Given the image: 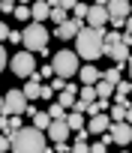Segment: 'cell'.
Here are the masks:
<instances>
[{
  "instance_id": "18",
  "label": "cell",
  "mask_w": 132,
  "mask_h": 153,
  "mask_svg": "<svg viewBox=\"0 0 132 153\" xmlns=\"http://www.w3.org/2000/svg\"><path fill=\"white\" fill-rule=\"evenodd\" d=\"M111 108V99H96V102H90L87 105V117H96V114H105Z\"/></svg>"
},
{
  "instance_id": "28",
  "label": "cell",
  "mask_w": 132,
  "mask_h": 153,
  "mask_svg": "<svg viewBox=\"0 0 132 153\" xmlns=\"http://www.w3.org/2000/svg\"><path fill=\"white\" fill-rule=\"evenodd\" d=\"M18 21H30V6H24V3H18L15 6V12H12Z\"/></svg>"
},
{
  "instance_id": "46",
  "label": "cell",
  "mask_w": 132,
  "mask_h": 153,
  "mask_svg": "<svg viewBox=\"0 0 132 153\" xmlns=\"http://www.w3.org/2000/svg\"><path fill=\"white\" fill-rule=\"evenodd\" d=\"M3 9H6V3H3V0H0V12H3Z\"/></svg>"
},
{
  "instance_id": "25",
  "label": "cell",
  "mask_w": 132,
  "mask_h": 153,
  "mask_svg": "<svg viewBox=\"0 0 132 153\" xmlns=\"http://www.w3.org/2000/svg\"><path fill=\"white\" fill-rule=\"evenodd\" d=\"M51 21H54V27H60V24L69 21V15H66V9H63V6H54V9H51Z\"/></svg>"
},
{
  "instance_id": "38",
  "label": "cell",
  "mask_w": 132,
  "mask_h": 153,
  "mask_svg": "<svg viewBox=\"0 0 132 153\" xmlns=\"http://www.w3.org/2000/svg\"><path fill=\"white\" fill-rule=\"evenodd\" d=\"M105 147H108V144H102V141H96V144H90V153H108Z\"/></svg>"
},
{
  "instance_id": "26",
  "label": "cell",
  "mask_w": 132,
  "mask_h": 153,
  "mask_svg": "<svg viewBox=\"0 0 132 153\" xmlns=\"http://www.w3.org/2000/svg\"><path fill=\"white\" fill-rule=\"evenodd\" d=\"M48 114H51V120H66V108L60 102H51L48 105Z\"/></svg>"
},
{
  "instance_id": "20",
  "label": "cell",
  "mask_w": 132,
  "mask_h": 153,
  "mask_svg": "<svg viewBox=\"0 0 132 153\" xmlns=\"http://www.w3.org/2000/svg\"><path fill=\"white\" fill-rule=\"evenodd\" d=\"M96 96L99 99H114V84H108L105 78H99L96 81Z\"/></svg>"
},
{
  "instance_id": "42",
  "label": "cell",
  "mask_w": 132,
  "mask_h": 153,
  "mask_svg": "<svg viewBox=\"0 0 132 153\" xmlns=\"http://www.w3.org/2000/svg\"><path fill=\"white\" fill-rule=\"evenodd\" d=\"M45 3H48V6L54 9V6H60V0H45Z\"/></svg>"
},
{
  "instance_id": "37",
  "label": "cell",
  "mask_w": 132,
  "mask_h": 153,
  "mask_svg": "<svg viewBox=\"0 0 132 153\" xmlns=\"http://www.w3.org/2000/svg\"><path fill=\"white\" fill-rule=\"evenodd\" d=\"M108 24H111V27H114V30H123V27H126V18H111V21H108Z\"/></svg>"
},
{
  "instance_id": "12",
  "label": "cell",
  "mask_w": 132,
  "mask_h": 153,
  "mask_svg": "<svg viewBox=\"0 0 132 153\" xmlns=\"http://www.w3.org/2000/svg\"><path fill=\"white\" fill-rule=\"evenodd\" d=\"M108 15L111 18H129L132 15V0H108Z\"/></svg>"
},
{
  "instance_id": "19",
  "label": "cell",
  "mask_w": 132,
  "mask_h": 153,
  "mask_svg": "<svg viewBox=\"0 0 132 153\" xmlns=\"http://www.w3.org/2000/svg\"><path fill=\"white\" fill-rule=\"evenodd\" d=\"M66 123H69V129H72V132H78V129H84V126H87V120H84V114H81V111L66 114Z\"/></svg>"
},
{
  "instance_id": "49",
  "label": "cell",
  "mask_w": 132,
  "mask_h": 153,
  "mask_svg": "<svg viewBox=\"0 0 132 153\" xmlns=\"http://www.w3.org/2000/svg\"><path fill=\"white\" fill-rule=\"evenodd\" d=\"M129 96H132V93H129Z\"/></svg>"
},
{
  "instance_id": "10",
  "label": "cell",
  "mask_w": 132,
  "mask_h": 153,
  "mask_svg": "<svg viewBox=\"0 0 132 153\" xmlns=\"http://www.w3.org/2000/svg\"><path fill=\"white\" fill-rule=\"evenodd\" d=\"M111 117H108V111L105 114H96V117H87V129H90V135H102V132H108L111 129Z\"/></svg>"
},
{
  "instance_id": "9",
  "label": "cell",
  "mask_w": 132,
  "mask_h": 153,
  "mask_svg": "<svg viewBox=\"0 0 132 153\" xmlns=\"http://www.w3.org/2000/svg\"><path fill=\"white\" fill-rule=\"evenodd\" d=\"M84 27H87L84 21H75V18H69V21H66V24H60V27L54 30V36L66 42V39H75V36H78V33H81Z\"/></svg>"
},
{
  "instance_id": "13",
  "label": "cell",
  "mask_w": 132,
  "mask_h": 153,
  "mask_svg": "<svg viewBox=\"0 0 132 153\" xmlns=\"http://www.w3.org/2000/svg\"><path fill=\"white\" fill-rule=\"evenodd\" d=\"M72 135V129H69V123H66V120H54L51 126H48V138L57 144V141H66V138H69Z\"/></svg>"
},
{
  "instance_id": "2",
  "label": "cell",
  "mask_w": 132,
  "mask_h": 153,
  "mask_svg": "<svg viewBox=\"0 0 132 153\" xmlns=\"http://www.w3.org/2000/svg\"><path fill=\"white\" fill-rule=\"evenodd\" d=\"M102 42H105V30L84 27V30L75 36V51H78V57H84L87 63H93L96 57H105V54H102Z\"/></svg>"
},
{
  "instance_id": "35",
  "label": "cell",
  "mask_w": 132,
  "mask_h": 153,
  "mask_svg": "<svg viewBox=\"0 0 132 153\" xmlns=\"http://www.w3.org/2000/svg\"><path fill=\"white\" fill-rule=\"evenodd\" d=\"M9 27H6V21H0V42H9Z\"/></svg>"
},
{
  "instance_id": "21",
  "label": "cell",
  "mask_w": 132,
  "mask_h": 153,
  "mask_svg": "<svg viewBox=\"0 0 132 153\" xmlns=\"http://www.w3.org/2000/svg\"><path fill=\"white\" fill-rule=\"evenodd\" d=\"M126 111H129V105H120V102H111V108H108V117H111L114 123H120V120H126Z\"/></svg>"
},
{
  "instance_id": "22",
  "label": "cell",
  "mask_w": 132,
  "mask_h": 153,
  "mask_svg": "<svg viewBox=\"0 0 132 153\" xmlns=\"http://www.w3.org/2000/svg\"><path fill=\"white\" fill-rule=\"evenodd\" d=\"M78 99H81V102H87V105H90V102H96V99H99V96H96V84H81Z\"/></svg>"
},
{
  "instance_id": "32",
  "label": "cell",
  "mask_w": 132,
  "mask_h": 153,
  "mask_svg": "<svg viewBox=\"0 0 132 153\" xmlns=\"http://www.w3.org/2000/svg\"><path fill=\"white\" fill-rule=\"evenodd\" d=\"M72 153H90V144L87 141H75L72 144Z\"/></svg>"
},
{
  "instance_id": "30",
  "label": "cell",
  "mask_w": 132,
  "mask_h": 153,
  "mask_svg": "<svg viewBox=\"0 0 132 153\" xmlns=\"http://www.w3.org/2000/svg\"><path fill=\"white\" fill-rule=\"evenodd\" d=\"M3 150H12V135H0V153H3Z\"/></svg>"
},
{
  "instance_id": "23",
  "label": "cell",
  "mask_w": 132,
  "mask_h": 153,
  "mask_svg": "<svg viewBox=\"0 0 132 153\" xmlns=\"http://www.w3.org/2000/svg\"><path fill=\"white\" fill-rule=\"evenodd\" d=\"M54 120H51V114L48 111H36V117H33V126L36 129H42V132H48V126H51Z\"/></svg>"
},
{
  "instance_id": "27",
  "label": "cell",
  "mask_w": 132,
  "mask_h": 153,
  "mask_svg": "<svg viewBox=\"0 0 132 153\" xmlns=\"http://www.w3.org/2000/svg\"><path fill=\"white\" fill-rule=\"evenodd\" d=\"M87 12H90V6H87V3H78V6L72 9V18H75V21H84V24H87Z\"/></svg>"
},
{
  "instance_id": "39",
  "label": "cell",
  "mask_w": 132,
  "mask_h": 153,
  "mask_svg": "<svg viewBox=\"0 0 132 153\" xmlns=\"http://www.w3.org/2000/svg\"><path fill=\"white\" fill-rule=\"evenodd\" d=\"M6 69V48H3V42H0V72Z\"/></svg>"
},
{
  "instance_id": "45",
  "label": "cell",
  "mask_w": 132,
  "mask_h": 153,
  "mask_svg": "<svg viewBox=\"0 0 132 153\" xmlns=\"http://www.w3.org/2000/svg\"><path fill=\"white\" fill-rule=\"evenodd\" d=\"M3 105H6V99H3V96H0V111H3Z\"/></svg>"
},
{
  "instance_id": "43",
  "label": "cell",
  "mask_w": 132,
  "mask_h": 153,
  "mask_svg": "<svg viewBox=\"0 0 132 153\" xmlns=\"http://www.w3.org/2000/svg\"><path fill=\"white\" fill-rule=\"evenodd\" d=\"M93 6H108V0H93Z\"/></svg>"
},
{
  "instance_id": "16",
  "label": "cell",
  "mask_w": 132,
  "mask_h": 153,
  "mask_svg": "<svg viewBox=\"0 0 132 153\" xmlns=\"http://www.w3.org/2000/svg\"><path fill=\"white\" fill-rule=\"evenodd\" d=\"M99 78H102V72H99L93 63H87V66L78 69V81H81V84H96Z\"/></svg>"
},
{
  "instance_id": "34",
  "label": "cell",
  "mask_w": 132,
  "mask_h": 153,
  "mask_svg": "<svg viewBox=\"0 0 132 153\" xmlns=\"http://www.w3.org/2000/svg\"><path fill=\"white\" fill-rule=\"evenodd\" d=\"M9 42H12V45H21V42H24V33H21V30H12V33H9Z\"/></svg>"
},
{
  "instance_id": "1",
  "label": "cell",
  "mask_w": 132,
  "mask_h": 153,
  "mask_svg": "<svg viewBox=\"0 0 132 153\" xmlns=\"http://www.w3.org/2000/svg\"><path fill=\"white\" fill-rule=\"evenodd\" d=\"M12 153H51V150H48V141H45V132L42 129L21 126L12 135Z\"/></svg>"
},
{
  "instance_id": "40",
  "label": "cell",
  "mask_w": 132,
  "mask_h": 153,
  "mask_svg": "<svg viewBox=\"0 0 132 153\" xmlns=\"http://www.w3.org/2000/svg\"><path fill=\"white\" fill-rule=\"evenodd\" d=\"M126 123L132 126V105H129V111H126Z\"/></svg>"
},
{
  "instance_id": "4",
  "label": "cell",
  "mask_w": 132,
  "mask_h": 153,
  "mask_svg": "<svg viewBox=\"0 0 132 153\" xmlns=\"http://www.w3.org/2000/svg\"><path fill=\"white\" fill-rule=\"evenodd\" d=\"M21 33H24V42H21V45H24L27 51H42V48L48 45V30H45V24H39V21H30Z\"/></svg>"
},
{
  "instance_id": "24",
  "label": "cell",
  "mask_w": 132,
  "mask_h": 153,
  "mask_svg": "<svg viewBox=\"0 0 132 153\" xmlns=\"http://www.w3.org/2000/svg\"><path fill=\"white\" fill-rule=\"evenodd\" d=\"M102 78H105L108 84H114V87H117V84L123 81V78H120V66H111V69H105V72H102Z\"/></svg>"
},
{
  "instance_id": "41",
  "label": "cell",
  "mask_w": 132,
  "mask_h": 153,
  "mask_svg": "<svg viewBox=\"0 0 132 153\" xmlns=\"http://www.w3.org/2000/svg\"><path fill=\"white\" fill-rule=\"evenodd\" d=\"M126 33H132V15L126 18Z\"/></svg>"
},
{
  "instance_id": "31",
  "label": "cell",
  "mask_w": 132,
  "mask_h": 153,
  "mask_svg": "<svg viewBox=\"0 0 132 153\" xmlns=\"http://www.w3.org/2000/svg\"><path fill=\"white\" fill-rule=\"evenodd\" d=\"M39 99H45V102H48V99H54V87H51V84H42V93H39Z\"/></svg>"
},
{
  "instance_id": "47",
  "label": "cell",
  "mask_w": 132,
  "mask_h": 153,
  "mask_svg": "<svg viewBox=\"0 0 132 153\" xmlns=\"http://www.w3.org/2000/svg\"><path fill=\"white\" fill-rule=\"evenodd\" d=\"M18 3H24V6H27V3H33V0H18Z\"/></svg>"
},
{
  "instance_id": "7",
  "label": "cell",
  "mask_w": 132,
  "mask_h": 153,
  "mask_svg": "<svg viewBox=\"0 0 132 153\" xmlns=\"http://www.w3.org/2000/svg\"><path fill=\"white\" fill-rule=\"evenodd\" d=\"M111 21L108 15V6H90L87 12V27H96V30H105V24Z\"/></svg>"
},
{
  "instance_id": "33",
  "label": "cell",
  "mask_w": 132,
  "mask_h": 153,
  "mask_svg": "<svg viewBox=\"0 0 132 153\" xmlns=\"http://www.w3.org/2000/svg\"><path fill=\"white\" fill-rule=\"evenodd\" d=\"M42 78H54V66H51V63L39 69V81H42Z\"/></svg>"
},
{
  "instance_id": "29",
  "label": "cell",
  "mask_w": 132,
  "mask_h": 153,
  "mask_svg": "<svg viewBox=\"0 0 132 153\" xmlns=\"http://www.w3.org/2000/svg\"><path fill=\"white\" fill-rule=\"evenodd\" d=\"M66 84H69V81H66V78H60V75H54V78H51V87L60 93V90H66Z\"/></svg>"
},
{
  "instance_id": "44",
  "label": "cell",
  "mask_w": 132,
  "mask_h": 153,
  "mask_svg": "<svg viewBox=\"0 0 132 153\" xmlns=\"http://www.w3.org/2000/svg\"><path fill=\"white\" fill-rule=\"evenodd\" d=\"M126 69H129V75H132V57H129V60H126Z\"/></svg>"
},
{
  "instance_id": "48",
  "label": "cell",
  "mask_w": 132,
  "mask_h": 153,
  "mask_svg": "<svg viewBox=\"0 0 132 153\" xmlns=\"http://www.w3.org/2000/svg\"><path fill=\"white\" fill-rule=\"evenodd\" d=\"M123 153H129V150H126V147H123Z\"/></svg>"
},
{
  "instance_id": "3",
  "label": "cell",
  "mask_w": 132,
  "mask_h": 153,
  "mask_svg": "<svg viewBox=\"0 0 132 153\" xmlns=\"http://www.w3.org/2000/svg\"><path fill=\"white\" fill-rule=\"evenodd\" d=\"M51 66H54V75H60V78H72V75H78V51H57L54 54V60H51Z\"/></svg>"
},
{
  "instance_id": "8",
  "label": "cell",
  "mask_w": 132,
  "mask_h": 153,
  "mask_svg": "<svg viewBox=\"0 0 132 153\" xmlns=\"http://www.w3.org/2000/svg\"><path fill=\"white\" fill-rule=\"evenodd\" d=\"M111 138H114V144L117 147H126L129 141H132V126L126 123V120H120V123H111Z\"/></svg>"
},
{
  "instance_id": "15",
  "label": "cell",
  "mask_w": 132,
  "mask_h": 153,
  "mask_svg": "<svg viewBox=\"0 0 132 153\" xmlns=\"http://www.w3.org/2000/svg\"><path fill=\"white\" fill-rule=\"evenodd\" d=\"M30 18L42 24L45 18H51V6L45 3V0H33V3H30Z\"/></svg>"
},
{
  "instance_id": "6",
  "label": "cell",
  "mask_w": 132,
  "mask_h": 153,
  "mask_svg": "<svg viewBox=\"0 0 132 153\" xmlns=\"http://www.w3.org/2000/svg\"><path fill=\"white\" fill-rule=\"evenodd\" d=\"M6 105H3V111L0 114H24L27 111V105H30V99L24 96V90H6Z\"/></svg>"
},
{
  "instance_id": "14",
  "label": "cell",
  "mask_w": 132,
  "mask_h": 153,
  "mask_svg": "<svg viewBox=\"0 0 132 153\" xmlns=\"http://www.w3.org/2000/svg\"><path fill=\"white\" fill-rule=\"evenodd\" d=\"M21 90H24V96H27L30 102H33V99H39V93H42V81H39V72H33V75H30V78L24 81V87H21Z\"/></svg>"
},
{
  "instance_id": "11",
  "label": "cell",
  "mask_w": 132,
  "mask_h": 153,
  "mask_svg": "<svg viewBox=\"0 0 132 153\" xmlns=\"http://www.w3.org/2000/svg\"><path fill=\"white\" fill-rule=\"evenodd\" d=\"M105 57H111V60H114V63H117V66L123 69V66H126V60L132 57V51H129V45H123V42H117V45H111V48L105 51Z\"/></svg>"
},
{
  "instance_id": "17",
  "label": "cell",
  "mask_w": 132,
  "mask_h": 153,
  "mask_svg": "<svg viewBox=\"0 0 132 153\" xmlns=\"http://www.w3.org/2000/svg\"><path fill=\"white\" fill-rule=\"evenodd\" d=\"M132 93V81H120L117 87H114V99L111 102H120V105H132V102H126V96Z\"/></svg>"
},
{
  "instance_id": "5",
  "label": "cell",
  "mask_w": 132,
  "mask_h": 153,
  "mask_svg": "<svg viewBox=\"0 0 132 153\" xmlns=\"http://www.w3.org/2000/svg\"><path fill=\"white\" fill-rule=\"evenodd\" d=\"M9 69L18 75V78H30V75L36 72V57H33V51H18V54H12V60H9Z\"/></svg>"
},
{
  "instance_id": "36",
  "label": "cell",
  "mask_w": 132,
  "mask_h": 153,
  "mask_svg": "<svg viewBox=\"0 0 132 153\" xmlns=\"http://www.w3.org/2000/svg\"><path fill=\"white\" fill-rule=\"evenodd\" d=\"M60 6H63V9H66V12H72V9H75V6H78V0H60Z\"/></svg>"
}]
</instances>
